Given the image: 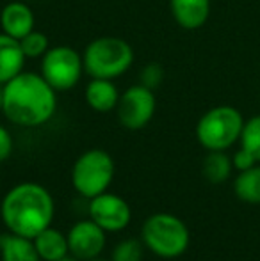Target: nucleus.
<instances>
[{
    "instance_id": "nucleus-1",
    "label": "nucleus",
    "mask_w": 260,
    "mask_h": 261,
    "mask_svg": "<svg viewBox=\"0 0 260 261\" xmlns=\"http://www.w3.org/2000/svg\"><path fill=\"white\" fill-rule=\"evenodd\" d=\"M57 110V91L41 73L21 71L4 84L2 114L16 126L36 128L49 123Z\"/></svg>"
},
{
    "instance_id": "nucleus-2",
    "label": "nucleus",
    "mask_w": 260,
    "mask_h": 261,
    "mask_svg": "<svg viewBox=\"0 0 260 261\" xmlns=\"http://www.w3.org/2000/svg\"><path fill=\"white\" fill-rule=\"evenodd\" d=\"M56 203L49 190L39 183L25 181L14 185L0 203V219L9 233L34 238L52 226Z\"/></svg>"
},
{
    "instance_id": "nucleus-3",
    "label": "nucleus",
    "mask_w": 260,
    "mask_h": 261,
    "mask_svg": "<svg viewBox=\"0 0 260 261\" xmlns=\"http://www.w3.org/2000/svg\"><path fill=\"white\" fill-rule=\"evenodd\" d=\"M141 242L145 249L162 259L180 258L191 244L189 227L171 213H153L143 222Z\"/></svg>"
},
{
    "instance_id": "nucleus-4",
    "label": "nucleus",
    "mask_w": 260,
    "mask_h": 261,
    "mask_svg": "<svg viewBox=\"0 0 260 261\" xmlns=\"http://www.w3.org/2000/svg\"><path fill=\"white\" fill-rule=\"evenodd\" d=\"M84 71L91 79L116 80L134 64V50L125 39L102 36L86 46L82 54Z\"/></svg>"
},
{
    "instance_id": "nucleus-5",
    "label": "nucleus",
    "mask_w": 260,
    "mask_h": 261,
    "mask_svg": "<svg viewBox=\"0 0 260 261\" xmlns=\"http://www.w3.org/2000/svg\"><path fill=\"white\" fill-rule=\"evenodd\" d=\"M244 117L235 107L219 105L207 110L196 124V139L207 151H226L239 142Z\"/></svg>"
},
{
    "instance_id": "nucleus-6",
    "label": "nucleus",
    "mask_w": 260,
    "mask_h": 261,
    "mask_svg": "<svg viewBox=\"0 0 260 261\" xmlns=\"http://www.w3.org/2000/svg\"><path fill=\"white\" fill-rule=\"evenodd\" d=\"M116 165L112 156L104 149H87L72 167V185L79 196L86 199L107 192L114 179Z\"/></svg>"
},
{
    "instance_id": "nucleus-7",
    "label": "nucleus",
    "mask_w": 260,
    "mask_h": 261,
    "mask_svg": "<svg viewBox=\"0 0 260 261\" xmlns=\"http://www.w3.org/2000/svg\"><path fill=\"white\" fill-rule=\"evenodd\" d=\"M41 76L57 93L69 91L80 82L84 71L82 55L75 48L66 45L50 46V50L41 57Z\"/></svg>"
},
{
    "instance_id": "nucleus-8",
    "label": "nucleus",
    "mask_w": 260,
    "mask_h": 261,
    "mask_svg": "<svg viewBox=\"0 0 260 261\" xmlns=\"http://www.w3.org/2000/svg\"><path fill=\"white\" fill-rule=\"evenodd\" d=\"M157 98L155 91L135 84L130 86L125 93H122L116 107L118 121L127 130H141L155 116Z\"/></svg>"
},
{
    "instance_id": "nucleus-9",
    "label": "nucleus",
    "mask_w": 260,
    "mask_h": 261,
    "mask_svg": "<svg viewBox=\"0 0 260 261\" xmlns=\"http://www.w3.org/2000/svg\"><path fill=\"white\" fill-rule=\"evenodd\" d=\"M89 219L102 227L105 233H120L129 227L132 220V208L123 197L112 192H104L89 199Z\"/></svg>"
},
{
    "instance_id": "nucleus-10",
    "label": "nucleus",
    "mask_w": 260,
    "mask_h": 261,
    "mask_svg": "<svg viewBox=\"0 0 260 261\" xmlns=\"http://www.w3.org/2000/svg\"><path fill=\"white\" fill-rule=\"evenodd\" d=\"M66 237H68L69 254H73L80 261L97 259L104 252L105 244H107L105 231L91 219L75 222L69 227Z\"/></svg>"
},
{
    "instance_id": "nucleus-11",
    "label": "nucleus",
    "mask_w": 260,
    "mask_h": 261,
    "mask_svg": "<svg viewBox=\"0 0 260 261\" xmlns=\"http://www.w3.org/2000/svg\"><path fill=\"white\" fill-rule=\"evenodd\" d=\"M34 13L25 2H9L4 6L2 13H0V27L2 32L11 38L18 39L34 31Z\"/></svg>"
},
{
    "instance_id": "nucleus-12",
    "label": "nucleus",
    "mask_w": 260,
    "mask_h": 261,
    "mask_svg": "<svg viewBox=\"0 0 260 261\" xmlns=\"http://www.w3.org/2000/svg\"><path fill=\"white\" fill-rule=\"evenodd\" d=\"M175 21L185 31H196L210 16V0H170Z\"/></svg>"
},
{
    "instance_id": "nucleus-13",
    "label": "nucleus",
    "mask_w": 260,
    "mask_h": 261,
    "mask_svg": "<svg viewBox=\"0 0 260 261\" xmlns=\"http://www.w3.org/2000/svg\"><path fill=\"white\" fill-rule=\"evenodd\" d=\"M122 93L116 87L114 80L107 79H91L89 84L84 91L86 103L94 110V112L107 114L116 110Z\"/></svg>"
},
{
    "instance_id": "nucleus-14",
    "label": "nucleus",
    "mask_w": 260,
    "mask_h": 261,
    "mask_svg": "<svg viewBox=\"0 0 260 261\" xmlns=\"http://www.w3.org/2000/svg\"><path fill=\"white\" fill-rule=\"evenodd\" d=\"M25 62L27 57L21 50L20 41L0 32V86L20 75L25 68Z\"/></svg>"
},
{
    "instance_id": "nucleus-15",
    "label": "nucleus",
    "mask_w": 260,
    "mask_h": 261,
    "mask_svg": "<svg viewBox=\"0 0 260 261\" xmlns=\"http://www.w3.org/2000/svg\"><path fill=\"white\" fill-rule=\"evenodd\" d=\"M32 242H34V247L41 261H59L66 254H69L68 237L63 231L54 229L52 226L36 234Z\"/></svg>"
},
{
    "instance_id": "nucleus-16",
    "label": "nucleus",
    "mask_w": 260,
    "mask_h": 261,
    "mask_svg": "<svg viewBox=\"0 0 260 261\" xmlns=\"http://www.w3.org/2000/svg\"><path fill=\"white\" fill-rule=\"evenodd\" d=\"M0 261H41L32 238H25L7 231L2 234Z\"/></svg>"
},
{
    "instance_id": "nucleus-17",
    "label": "nucleus",
    "mask_w": 260,
    "mask_h": 261,
    "mask_svg": "<svg viewBox=\"0 0 260 261\" xmlns=\"http://www.w3.org/2000/svg\"><path fill=\"white\" fill-rule=\"evenodd\" d=\"M232 158L225 151H208L203 158V176L212 185L225 183L232 174Z\"/></svg>"
},
{
    "instance_id": "nucleus-18",
    "label": "nucleus",
    "mask_w": 260,
    "mask_h": 261,
    "mask_svg": "<svg viewBox=\"0 0 260 261\" xmlns=\"http://www.w3.org/2000/svg\"><path fill=\"white\" fill-rule=\"evenodd\" d=\"M233 192L241 201L250 204H260V165L239 172L233 181Z\"/></svg>"
},
{
    "instance_id": "nucleus-19",
    "label": "nucleus",
    "mask_w": 260,
    "mask_h": 261,
    "mask_svg": "<svg viewBox=\"0 0 260 261\" xmlns=\"http://www.w3.org/2000/svg\"><path fill=\"white\" fill-rule=\"evenodd\" d=\"M241 148L251 153L257 162H260V116H253L244 121L243 132H241Z\"/></svg>"
},
{
    "instance_id": "nucleus-20",
    "label": "nucleus",
    "mask_w": 260,
    "mask_h": 261,
    "mask_svg": "<svg viewBox=\"0 0 260 261\" xmlns=\"http://www.w3.org/2000/svg\"><path fill=\"white\" fill-rule=\"evenodd\" d=\"M20 46L27 59H41L50 50V41L43 32L34 29L25 38L20 39Z\"/></svg>"
},
{
    "instance_id": "nucleus-21",
    "label": "nucleus",
    "mask_w": 260,
    "mask_h": 261,
    "mask_svg": "<svg viewBox=\"0 0 260 261\" xmlns=\"http://www.w3.org/2000/svg\"><path fill=\"white\" fill-rule=\"evenodd\" d=\"M143 254H145V245L141 240L125 238L112 249L111 261H143Z\"/></svg>"
},
{
    "instance_id": "nucleus-22",
    "label": "nucleus",
    "mask_w": 260,
    "mask_h": 261,
    "mask_svg": "<svg viewBox=\"0 0 260 261\" xmlns=\"http://www.w3.org/2000/svg\"><path fill=\"white\" fill-rule=\"evenodd\" d=\"M162 80H164V69H162V66L157 64V62L146 64L145 68L141 69V73H139V84L152 91H155L157 87L162 84Z\"/></svg>"
},
{
    "instance_id": "nucleus-23",
    "label": "nucleus",
    "mask_w": 260,
    "mask_h": 261,
    "mask_svg": "<svg viewBox=\"0 0 260 261\" xmlns=\"http://www.w3.org/2000/svg\"><path fill=\"white\" fill-rule=\"evenodd\" d=\"M232 164H233V169H237L239 172H243V171H248V169L255 167L258 162H257V158L251 155V153H248L246 149L239 148L235 151V155L232 156Z\"/></svg>"
},
{
    "instance_id": "nucleus-24",
    "label": "nucleus",
    "mask_w": 260,
    "mask_h": 261,
    "mask_svg": "<svg viewBox=\"0 0 260 261\" xmlns=\"http://www.w3.org/2000/svg\"><path fill=\"white\" fill-rule=\"evenodd\" d=\"M13 148H14V142H13V137H11L9 130L0 124V164L6 162L7 158L13 155Z\"/></svg>"
},
{
    "instance_id": "nucleus-25",
    "label": "nucleus",
    "mask_w": 260,
    "mask_h": 261,
    "mask_svg": "<svg viewBox=\"0 0 260 261\" xmlns=\"http://www.w3.org/2000/svg\"><path fill=\"white\" fill-rule=\"evenodd\" d=\"M59 261H80V259H79V258H75L73 254H66L64 258H61Z\"/></svg>"
},
{
    "instance_id": "nucleus-26",
    "label": "nucleus",
    "mask_w": 260,
    "mask_h": 261,
    "mask_svg": "<svg viewBox=\"0 0 260 261\" xmlns=\"http://www.w3.org/2000/svg\"><path fill=\"white\" fill-rule=\"evenodd\" d=\"M2 105H4V86H0V112H2Z\"/></svg>"
},
{
    "instance_id": "nucleus-27",
    "label": "nucleus",
    "mask_w": 260,
    "mask_h": 261,
    "mask_svg": "<svg viewBox=\"0 0 260 261\" xmlns=\"http://www.w3.org/2000/svg\"><path fill=\"white\" fill-rule=\"evenodd\" d=\"M0 251H2V234H0Z\"/></svg>"
},
{
    "instance_id": "nucleus-28",
    "label": "nucleus",
    "mask_w": 260,
    "mask_h": 261,
    "mask_svg": "<svg viewBox=\"0 0 260 261\" xmlns=\"http://www.w3.org/2000/svg\"><path fill=\"white\" fill-rule=\"evenodd\" d=\"M91 261H107V259H100V258H97V259H91Z\"/></svg>"
}]
</instances>
